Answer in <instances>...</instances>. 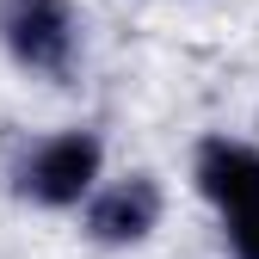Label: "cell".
Returning <instances> with one entry per match:
<instances>
[{
    "label": "cell",
    "instance_id": "1",
    "mask_svg": "<svg viewBox=\"0 0 259 259\" xmlns=\"http://www.w3.org/2000/svg\"><path fill=\"white\" fill-rule=\"evenodd\" d=\"M93 179H99V142H93L87 130L44 142L31 154V167H25V191L44 198V204H74Z\"/></svg>",
    "mask_w": 259,
    "mask_h": 259
},
{
    "label": "cell",
    "instance_id": "2",
    "mask_svg": "<svg viewBox=\"0 0 259 259\" xmlns=\"http://www.w3.org/2000/svg\"><path fill=\"white\" fill-rule=\"evenodd\" d=\"M0 31H7V44L19 62L31 68H62L68 62V13H62V0H7L0 7Z\"/></svg>",
    "mask_w": 259,
    "mask_h": 259
},
{
    "label": "cell",
    "instance_id": "3",
    "mask_svg": "<svg viewBox=\"0 0 259 259\" xmlns=\"http://www.w3.org/2000/svg\"><path fill=\"white\" fill-rule=\"evenodd\" d=\"M198 185H204V198H216L222 210L259 204V154L241 148V142H204V154H198Z\"/></svg>",
    "mask_w": 259,
    "mask_h": 259
},
{
    "label": "cell",
    "instance_id": "4",
    "mask_svg": "<svg viewBox=\"0 0 259 259\" xmlns=\"http://www.w3.org/2000/svg\"><path fill=\"white\" fill-rule=\"evenodd\" d=\"M154 216H160V191L148 179H130L93 204V235L99 241H142L154 229Z\"/></svg>",
    "mask_w": 259,
    "mask_h": 259
},
{
    "label": "cell",
    "instance_id": "5",
    "mask_svg": "<svg viewBox=\"0 0 259 259\" xmlns=\"http://www.w3.org/2000/svg\"><path fill=\"white\" fill-rule=\"evenodd\" d=\"M229 241H235V253H241V259H259V204L229 210Z\"/></svg>",
    "mask_w": 259,
    "mask_h": 259
}]
</instances>
